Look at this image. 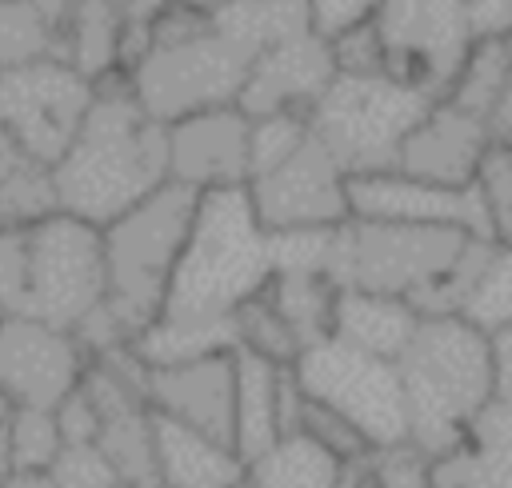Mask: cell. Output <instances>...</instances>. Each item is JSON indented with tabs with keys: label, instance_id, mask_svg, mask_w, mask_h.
Instances as JSON below:
<instances>
[{
	"label": "cell",
	"instance_id": "obj_19",
	"mask_svg": "<svg viewBox=\"0 0 512 488\" xmlns=\"http://www.w3.org/2000/svg\"><path fill=\"white\" fill-rule=\"evenodd\" d=\"M152 432H156L160 488H240L244 484L248 460L236 452V444L216 440L156 408H152Z\"/></svg>",
	"mask_w": 512,
	"mask_h": 488
},
{
	"label": "cell",
	"instance_id": "obj_1",
	"mask_svg": "<svg viewBox=\"0 0 512 488\" xmlns=\"http://www.w3.org/2000/svg\"><path fill=\"white\" fill-rule=\"evenodd\" d=\"M52 180L64 212L104 228L172 180L168 124L140 104L132 80L96 84V100L52 164Z\"/></svg>",
	"mask_w": 512,
	"mask_h": 488
},
{
	"label": "cell",
	"instance_id": "obj_25",
	"mask_svg": "<svg viewBox=\"0 0 512 488\" xmlns=\"http://www.w3.org/2000/svg\"><path fill=\"white\" fill-rule=\"evenodd\" d=\"M52 164L36 160L4 124H0V228H28L56 212Z\"/></svg>",
	"mask_w": 512,
	"mask_h": 488
},
{
	"label": "cell",
	"instance_id": "obj_9",
	"mask_svg": "<svg viewBox=\"0 0 512 488\" xmlns=\"http://www.w3.org/2000/svg\"><path fill=\"white\" fill-rule=\"evenodd\" d=\"M104 300H108L104 228L64 208L28 224V296H24V312L16 316H36L76 332V324Z\"/></svg>",
	"mask_w": 512,
	"mask_h": 488
},
{
	"label": "cell",
	"instance_id": "obj_40",
	"mask_svg": "<svg viewBox=\"0 0 512 488\" xmlns=\"http://www.w3.org/2000/svg\"><path fill=\"white\" fill-rule=\"evenodd\" d=\"M332 52H336V68L340 72H388V48H384V36L376 28V16L364 20V24H352L344 28L340 36H332Z\"/></svg>",
	"mask_w": 512,
	"mask_h": 488
},
{
	"label": "cell",
	"instance_id": "obj_38",
	"mask_svg": "<svg viewBox=\"0 0 512 488\" xmlns=\"http://www.w3.org/2000/svg\"><path fill=\"white\" fill-rule=\"evenodd\" d=\"M48 472L56 488H116L120 484V472L112 468L100 444H64Z\"/></svg>",
	"mask_w": 512,
	"mask_h": 488
},
{
	"label": "cell",
	"instance_id": "obj_37",
	"mask_svg": "<svg viewBox=\"0 0 512 488\" xmlns=\"http://www.w3.org/2000/svg\"><path fill=\"white\" fill-rule=\"evenodd\" d=\"M340 228V224H336ZM336 228H268L276 272H328Z\"/></svg>",
	"mask_w": 512,
	"mask_h": 488
},
{
	"label": "cell",
	"instance_id": "obj_8",
	"mask_svg": "<svg viewBox=\"0 0 512 488\" xmlns=\"http://www.w3.org/2000/svg\"><path fill=\"white\" fill-rule=\"evenodd\" d=\"M304 396L336 408L360 428L372 448H392L412 440L408 396L400 364L376 352H364L340 336L308 344L292 364Z\"/></svg>",
	"mask_w": 512,
	"mask_h": 488
},
{
	"label": "cell",
	"instance_id": "obj_4",
	"mask_svg": "<svg viewBox=\"0 0 512 488\" xmlns=\"http://www.w3.org/2000/svg\"><path fill=\"white\" fill-rule=\"evenodd\" d=\"M200 188L168 180L136 208L104 224L108 256V312L136 340L168 304V288L196 220Z\"/></svg>",
	"mask_w": 512,
	"mask_h": 488
},
{
	"label": "cell",
	"instance_id": "obj_32",
	"mask_svg": "<svg viewBox=\"0 0 512 488\" xmlns=\"http://www.w3.org/2000/svg\"><path fill=\"white\" fill-rule=\"evenodd\" d=\"M476 196L484 208V236L512 252V144H488L476 172Z\"/></svg>",
	"mask_w": 512,
	"mask_h": 488
},
{
	"label": "cell",
	"instance_id": "obj_35",
	"mask_svg": "<svg viewBox=\"0 0 512 488\" xmlns=\"http://www.w3.org/2000/svg\"><path fill=\"white\" fill-rule=\"evenodd\" d=\"M460 316H468L484 332L512 320V252H504V248L492 252V260L484 264L480 280L472 284Z\"/></svg>",
	"mask_w": 512,
	"mask_h": 488
},
{
	"label": "cell",
	"instance_id": "obj_5",
	"mask_svg": "<svg viewBox=\"0 0 512 488\" xmlns=\"http://www.w3.org/2000/svg\"><path fill=\"white\" fill-rule=\"evenodd\" d=\"M472 236L476 232L452 224H400V220L348 216L336 228L328 276L340 288L404 296L424 316L436 292L456 272Z\"/></svg>",
	"mask_w": 512,
	"mask_h": 488
},
{
	"label": "cell",
	"instance_id": "obj_11",
	"mask_svg": "<svg viewBox=\"0 0 512 488\" xmlns=\"http://www.w3.org/2000/svg\"><path fill=\"white\" fill-rule=\"evenodd\" d=\"M376 28L388 48V76L444 96L468 44L464 0H380Z\"/></svg>",
	"mask_w": 512,
	"mask_h": 488
},
{
	"label": "cell",
	"instance_id": "obj_34",
	"mask_svg": "<svg viewBox=\"0 0 512 488\" xmlns=\"http://www.w3.org/2000/svg\"><path fill=\"white\" fill-rule=\"evenodd\" d=\"M8 444H12V468H52V460L64 448L56 408H12Z\"/></svg>",
	"mask_w": 512,
	"mask_h": 488
},
{
	"label": "cell",
	"instance_id": "obj_39",
	"mask_svg": "<svg viewBox=\"0 0 512 488\" xmlns=\"http://www.w3.org/2000/svg\"><path fill=\"white\" fill-rule=\"evenodd\" d=\"M300 432L316 436V440H320L324 448H332L340 460H352V456L372 452V444L360 436V428H356L352 420H344L336 408H328V404H320V400H312V396H304V408H300Z\"/></svg>",
	"mask_w": 512,
	"mask_h": 488
},
{
	"label": "cell",
	"instance_id": "obj_17",
	"mask_svg": "<svg viewBox=\"0 0 512 488\" xmlns=\"http://www.w3.org/2000/svg\"><path fill=\"white\" fill-rule=\"evenodd\" d=\"M488 144H492L488 124L480 116L464 112L460 104H452V100L440 96L416 120V128L404 136L396 168L408 172V176L432 180V184L472 188Z\"/></svg>",
	"mask_w": 512,
	"mask_h": 488
},
{
	"label": "cell",
	"instance_id": "obj_22",
	"mask_svg": "<svg viewBox=\"0 0 512 488\" xmlns=\"http://www.w3.org/2000/svg\"><path fill=\"white\" fill-rule=\"evenodd\" d=\"M288 364H276L252 348H236V428L232 444L244 460L260 456L272 448L284 428H280V380Z\"/></svg>",
	"mask_w": 512,
	"mask_h": 488
},
{
	"label": "cell",
	"instance_id": "obj_2",
	"mask_svg": "<svg viewBox=\"0 0 512 488\" xmlns=\"http://www.w3.org/2000/svg\"><path fill=\"white\" fill-rule=\"evenodd\" d=\"M396 364L404 376L412 444L432 460L456 452L496 400L488 332L460 312L424 316Z\"/></svg>",
	"mask_w": 512,
	"mask_h": 488
},
{
	"label": "cell",
	"instance_id": "obj_47",
	"mask_svg": "<svg viewBox=\"0 0 512 488\" xmlns=\"http://www.w3.org/2000/svg\"><path fill=\"white\" fill-rule=\"evenodd\" d=\"M488 136H492V144H512V76H508L496 108L488 112Z\"/></svg>",
	"mask_w": 512,
	"mask_h": 488
},
{
	"label": "cell",
	"instance_id": "obj_33",
	"mask_svg": "<svg viewBox=\"0 0 512 488\" xmlns=\"http://www.w3.org/2000/svg\"><path fill=\"white\" fill-rule=\"evenodd\" d=\"M236 324H240V344L276 360V364H296L300 356V336L292 332V324L276 312V304L268 300V292H260L256 300L236 308Z\"/></svg>",
	"mask_w": 512,
	"mask_h": 488
},
{
	"label": "cell",
	"instance_id": "obj_41",
	"mask_svg": "<svg viewBox=\"0 0 512 488\" xmlns=\"http://www.w3.org/2000/svg\"><path fill=\"white\" fill-rule=\"evenodd\" d=\"M376 488H436L432 456L420 452L412 440L376 448Z\"/></svg>",
	"mask_w": 512,
	"mask_h": 488
},
{
	"label": "cell",
	"instance_id": "obj_45",
	"mask_svg": "<svg viewBox=\"0 0 512 488\" xmlns=\"http://www.w3.org/2000/svg\"><path fill=\"white\" fill-rule=\"evenodd\" d=\"M472 40L484 36H512V0H464Z\"/></svg>",
	"mask_w": 512,
	"mask_h": 488
},
{
	"label": "cell",
	"instance_id": "obj_48",
	"mask_svg": "<svg viewBox=\"0 0 512 488\" xmlns=\"http://www.w3.org/2000/svg\"><path fill=\"white\" fill-rule=\"evenodd\" d=\"M8 412H12V404H8V400H4V396H0V420H4V416H8Z\"/></svg>",
	"mask_w": 512,
	"mask_h": 488
},
{
	"label": "cell",
	"instance_id": "obj_49",
	"mask_svg": "<svg viewBox=\"0 0 512 488\" xmlns=\"http://www.w3.org/2000/svg\"><path fill=\"white\" fill-rule=\"evenodd\" d=\"M116 488H140V484H128V480H120V484H116Z\"/></svg>",
	"mask_w": 512,
	"mask_h": 488
},
{
	"label": "cell",
	"instance_id": "obj_43",
	"mask_svg": "<svg viewBox=\"0 0 512 488\" xmlns=\"http://www.w3.org/2000/svg\"><path fill=\"white\" fill-rule=\"evenodd\" d=\"M56 424H60L64 444H96V436H100V412L84 388H72L56 404Z\"/></svg>",
	"mask_w": 512,
	"mask_h": 488
},
{
	"label": "cell",
	"instance_id": "obj_6",
	"mask_svg": "<svg viewBox=\"0 0 512 488\" xmlns=\"http://www.w3.org/2000/svg\"><path fill=\"white\" fill-rule=\"evenodd\" d=\"M432 104L436 96L388 72H336L328 92L312 104L308 124L344 164V172L360 176L396 168L404 136Z\"/></svg>",
	"mask_w": 512,
	"mask_h": 488
},
{
	"label": "cell",
	"instance_id": "obj_36",
	"mask_svg": "<svg viewBox=\"0 0 512 488\" xmlns=\"http://www.w3.org/2000/svg\"><path fill=\"white\" fill-rule=\"evenodd\" d=\"M312 136L308 116L300 112H268L252 116V176L284 164L304 140Z\"/></svg>",
	"mask_w": 512,
	"mask_h": 488
},
{
	"label": "cell",
	"instance_id": "obj_44",
	"mask_svg": "<svg viewBox=\"0 0 512 488\" xmlns=\"http://www.w3.org/2000/svg\"><path fill=\"white\" fill-rule=\"evenodd\" d=\"M308 4H312L316 32H324L328 40L340 36L344 28H352V24L372 20L376 8H380V0H308Z\"/></svg>",
	"mask_w": 512,
	"mask_h": 488
},
{
	"label": "cell",
	"instance_id": "obj_14",
	"mask_svg": "<svg viewBox=\"0 0 512 488\" xmlns=\"http://www.w3.org/2000/svg\"><path fill=\"white\" fill-rule=\"evenodd\" d=\"M172 180L200 192L252 180V116L240 104L204 108L168 124Z\"/></svg>",
	"mask_w": 512,
	"mask_h": 488
},
{
	"label": "cell",
	"instance_id": "obj_50",
	"mask_svg": "<svg viewBox=\"0 0 512 488\" xmlns=\"http://www.w3.org/2000/svg\"><path fill=\"white\" fill-rule=\"evenodd\" d=\"M4 316H8V312H4V304H0V320H4Z\"/></svg>",
	"mask_w": 512,
	"mask_h": 488
},
{
	"label": "cell",
	"instance_id": "obj_12",
	"mask_svg": "<svg viewBox=\"0 0 512 488\" xmlns=\"http://www.w3.org/2000/svg\"><path fill=\"white\" fill-rule=\"evenodd\" d=\"M264 228H336L352 216L348 172L312 132L284 164L248 180Z\"/></svg>",
	"mask_w": 512,
	"mask_h": 488
},
{
	"label": "cell",
	"instance_id": "obj_21",
	"mask_svg": "<svg viewBox=\"0 0 512 488\" xmlns=\"http://www.w3.org/2000/svg\"><path fill=\"white\" fill-rule=\"evenodd\" d=\"M420 320H424L420 308L412 300H404V296H384V292H364V288H340L332 336H340V340H348V344H356L364 352L400 360L404 348L412 344Z\"/></svg>",
	"mask_w": 512,
	"mask_h": 488
},
{
	"label": "cell",
	"instance_id": "obj_31",
	"mask_svg": "<svg viewBox=\"0 0 512 488\" xmlns=\"http://www.w3.org/2000/svg\"><path fill=\"white\" fill-rule=\"evenodd\" d=\"M36 56H60V32L36 0H0V72Z\"/></svg>",
	"mask_w": 512,
	"mask_h": 488
},
{
	"label": "cell",
	"instance_id": "obj_29",
	"mask_svg": "<svg viewBox=\"0 0 512 488\" xmlns=\"http://www.w3.org/2000/svg\"><path fill=\"white\" fill-rule=\"evenodd\" d=\"M96 444L120 472V480L140 488H160L156 472V432H152V404H128L100 416Z\"/></svg>",
	"mask_w": 512,
	"mask_h": 488
},
{
	"label": "cell",
	"instance_id": "obj_46",
	"mask_svg": "<svg viewBox=\"0 0 512 488\" xmlns=\"http://www.w3.org/2000/svg\"><path fill=\"white\" fill-rule=\"evenodd\" d=\"M488 352H492V388L496 400L512 404V320L488 328Z\"/></svg>",
	"mask_w": 512,
	"mask_h": 488
},
{
	"label": "cell",
	"instance_id": "obj_3",
	"mask_svg": "<svg viewBox=\"0 0 512 488\" xmlns=\"http://www.w3.org/2000/svg\"><path fill=\"white\" fill-rule=\"evenodd\" d=\"M272 276V236L256 216L248 184L208 188L200 192L164 312L232 316L240 304L268 292Z\"/></svg>",
	"mask_w": 512,
	"mask_h": 488
},
{
	"label": "cell",
	"instance_id": "obj_51",
	"mask_svg": "<svg viewBox=\"0 0 512 488\" xmlns=\"http://www.w3.org/2000/svg\"><path fill=\"white\" fill-rule=\"evenodd\" d=\"M240 488H244V484H240Z\"/></svg>",
	"mask_w": 512,
	"mask_h": 488
},
{
	"label": "cell",
	"instance_id": "obj_7",
	"mask_svg": "<svg viewBox=\"0 0 512 488\" xmlns=\"http://www.w3.org/2000/svg\"><path fill=\"white\" fill-rule=\"evenodd\" d=\"M252 56L232 44L220 28H212V16L168 40H152V48L132 64V88L140 104L172 124L180 116L220 108V104H240L244 80H248Z\"/></svg>",
	"mask_w": 512,
	"mask_h": 488
},
{
	"label": "cell",
	"instance_id": "obj_16",
	"mask_svg": "<svg viewBox=\"0 0 512 488\" xmlns=\"http://www.w3.org/2000/svg\"><path fill=\"white\" fill-rule=\"evenodd\" d=\"M352 216L360 220H400V224H452L484 236V208L472 188H448L400 168L348 176Z\"/></svg>",
	"mask_w": 512,
	"mask_h": 488
},
{
	"label": "cell",
	"instance_id": "obj_27",
	"mask_svg": "<svg viewBox=\"0 0 512 488\" xmlns=\"http://www.w3.org/2000/svg\"><path fill=\"white\" fill-rule=\"evenodd\" d=\"M336 296H340V284L328 272H276L268 284V300L292 324V332L300 336L304 348L332 336Z\"/></svg>",
	"mask_w": 512,
	"mask_h": 488
},
{
	"label": "cell",
	"instance_id": "obj_26",
	"mask_svg": "<svg viewBox=\"0 0 512 488\" xmlns=\"http://www.w3.org/2000/svg\"><path fill=\"white\" fill-rule=\"evenodd\" d=\"M212 28H220L232 44H240L252 60L300 32H312V4L308 0H224L212 12Z\"/></svg>",
	"mask_w": 512,
	"mask_h": 488
},
{
	"label": "cell",
	"instance_id": "obj_28",
	"mask_svg": "<svg viewBox=\"0 0 512 488\" xmlns=\"http://www.w3.org/2000/svg\"><path fill=\"white\" fill-rule=\"evenodd\" d=\"M120 40H124V12L112 0H76L60 56L72 60L84 76L104 80L120 60Z\"/></svg>",
	"mask_w": 512,
	"mask_h": 488
},
{
	"label": "cell",
	"instance_id": "obj_18",
	"mask_svg": "<svg viewBox=\"0 0 512 488\" xmlns=\"http://www.w3.org/2000/svg\"><path fill=\"white\" fill-rule=\"evenodd\" d=\"M148 404L164 416H176V420L232 444V428H236V352H216V356H204V360L152 368Z\"/></svg>",
	"mask_w": 512,
	"mask_h": 488
},
{
	"label": "cell",
	"instance_id": "obj_30",
	"mask_svg": "<svg viewBox=\"0 0 512 488\" xmlns=\"http://www.w3.org/2000/svg\"><path fill=\"white\" fill-rule=\"evenodd\" d=\"M512 76V36H484V40H472L444 100L460 104L464 112L480 116L488 124V112L496 108L504 84Z\"/></svg>",
	"mask_w": 512,
	"mask_h": 488
},
{
	"label": "cell",
	"instance_id": "obj_10",
	"mask_svg": "<svg viewBox=\"0 0 512 488\" xmlns=\"http://www.w3.org/2000/svg\"><path fill=\"white\" fill-rule=\"evenodd\" d=\"M92 100V76L64 56H36L0 72V124L44 164L64 156Z\"/></svg>",
	"mask_w": 512,
	"mask_h": 488
},
{
	"label": "cell",
	"instance_id": "obj_20",
	"mask_svg": "<svg viewBox=\"0 0 512 488\" xmlns=\"http://www.w3.org/2000/svg\"><path fill=\"white\" fill-rule=\"evenodd\" d=\"M436 488H512V404L492 400L468 440L432 460Z\"/></svg>",
	"mask_w": 512,
	"mask_h": 488
},
{
	"label": "cell",
	"instance_id": "obj_24",
	"mask_svg": "<svg viewBox=\"0 0 512 488\" xmlns=\"http://www.w3.org/2000/svg\"><path fill=\"white\" fill-rule=\"evenodd\" d=\"M344 460L308 432H284L248 460L244 488H336Z\"/></svg>",
	"mask_w": 512,
	"mask_h": 488
},
{
	"label": "cell",
	"instance_id": "obj_42",
	"mask_svg": "<svg viewBox=\"0 0 512 488\" xmlns=\"http://www.w3.org/2000/svg\"><path fill=\"white\" fill-rule=\"evenodd\" d=\"M28 296V228H0V304L24 312Z\"/></svg>",
	"mask_w": 512,
	"mask_h": 488
},
{
	"label": "cell",
	"instance_id": "obj_13",
	"mask_svg": "<svg viewBox=\"0 0 512 488\" xmlns=\"http://www.w3.org/2000/svg\"><path fill=\"white\" fill-rule=\"evenodd\" d=\"M80 340L36 316L0 320V396L12 408H56L84 380Z\"/></svg>",
	"mask_w": 512,
	"mask_h": 488
},
{
	"label": "cell",
	"instance_id": "obj_23",
	"mask_svg": "<svg viewBox=\"0 0 512 488\" xmlns=\"http://www.w3.org/2000/svg\"><path fill=\"white\" fill-rule=\"evenodd\" d=\"M132 344L152 368H172V364L204 360V356H216V352H236L240 348V324H236V312L232 316L160 312Z\"/></svg>",
	"mask_w": 512,
	"mask_h": 488
},
{
	"label": "cell",
	"instance_id": "obj_15",
	"mask_svg": "<svg viewBox=\"0 0 512 488\" xmlns=\"http://www.w3.org/2000/svg\"><path fill=\"white\" fill-rule=\"evenodd\" d=\"M336 52L324 32H300L292 40H280L264 48L244 80L240 108L248 116H268V112H300L308 116L312 104L328 92L336 80Z\"/></svg>",
	"mask_w": 512,
	"mask_h": 488
}]
</instances>
